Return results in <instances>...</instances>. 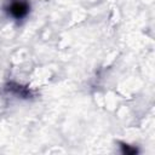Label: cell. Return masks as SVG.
<instances>
[{"instance_id":"obj_1","label":"cell","mask_w":155,"mask_h":155,"mask_svg":"<svg viewBox=\"0 0 155 155\" xmlns=\"http://www.w3.org/2000/svg\"><path fill=\"white\" fill-rule=\"evenodd\" d=\"M6 10L11 17L22 19L29 12V2L27 0H10Z\"/></svg>"},{"instance_id":"obj_2","label":"cell","mask_w":155,"mask_h":155,"mask_svg":"<svg viewBox=\"0 0 155 155\" xmlns=\"http://www.w3.org/2000/svg\"><path fill=\"white\" fill-rule=\"evenodd\" d=\"M5 90H6V92H8L11 94H15V96L22 97V98H28L30 96V91L27 87H23V86L18 85V84H15V82L7 84Z\"/></svg>"},{"instance_id":"obj_3","label":"cell","mask_w":155,"mask_h":155,"mask_svg":"<svg viewBox=\"0 0 155 155\" xmlns=\"http://www.w3.org/2000/svg\"><path fill=\"white\" fill-rule=\"evenodd\" d=\"M121 147H122V153H124V154H127V155L130 154V155H131V154H136V153H137V149H136V148H131L130 145L122 144Z\"/></svg>"}]
</instances>
